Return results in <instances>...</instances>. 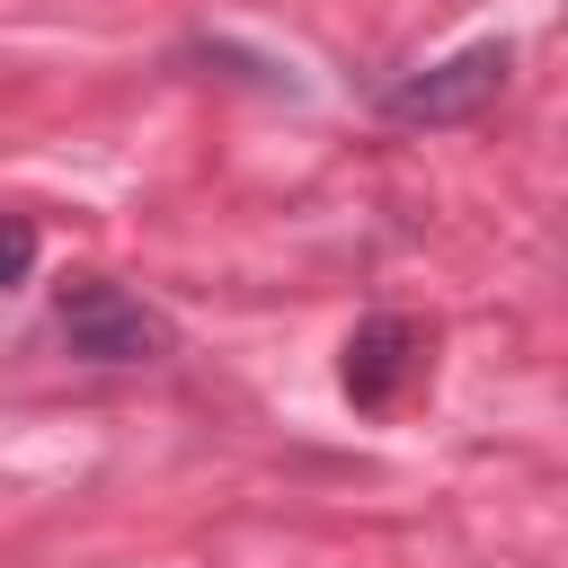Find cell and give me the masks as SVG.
<instances>
[{
  "instance_id": "cell-1",
  "label": "cell",
  "mask_w": 568,
  "mask_h": 568,
  "mask_svg": "<svg viewBox=\"0 0 568 568\" xmlns=\"http://www.w3.org/2000/svg\"><path fill=\"white\" fill-rule=\"evenodd\" d=\"M53 320H62V346L89 355V364H160V355H178V320L160 302H142V293L106 284V275L62 284Z\"/></svg>"
},
{
  "instance_id": "cell-3",
  "label": "cell",
  "mask_w": 568,
  "mask_h": 568,
  "mask_svg": "<svg viewBox=\"0 0 568 568\" xmlns=\"http://www.w3.org/2000/svg\"><path fill=\"white\" fill-rule=\"evenodd\" d=\"M417 373H426V328H417L408 311L355 320V337H346V355H337V382H346V399H355L364 417L399 408V390H408Z\"/></svg>"
},
{
  "instance_id": "cell-4",
  "label": "cell",
  "mask_w": 568,
  "mask_h": 568,
  "mask_svg": "<svg viewBox=\"0 0 568 568\" xmlns=\"http://www.w3.org/2000/svg\"><path fill=\"white\" fill-rule=\"evenodd\" d=\"M36 275V222L27 213H0V293Z\"/></svg>"
},
{
  "instance_id": "cell-2",
  "label": "cell",
  "mask_w": 568,
  "mask_h": 568,
  "mask_svg": "<svg viewBox=\"0 0 568 568\" xmlns=\"http://www.w3.org/2000/svg\"><path fill=\"white\" fill-rule=\"evenodd\" d=\"M506 71H515V44H506V36L462 44V53L426 62V71H408V80H390V89H382V115H390V124H426V133H435V124H470V115L497 106Z\"/></svg>"
}]
</instances>
